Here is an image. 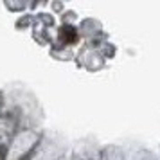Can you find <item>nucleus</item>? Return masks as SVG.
<instances>
[{"label":"nucleus","instance_id":"obj_1","mask_svg":"<svg viewBox=\"0 0 160 160\" xmlns=\"http://www.w3.org/2000/svg\"><path fill=\"white\" fill-rule=\"evenodd\" d=\"M61 38H63L65 43H74L76 38H78V34H76V31H74L72 27L65 25V27H61Z\"/></svg>","mask_w":160,"mask_h":160},{"label":"nucleus","instance_id":"obj_2","mask_svg":"<svg viewBox=\"0 0 160 160\" xmlns=\"http://www.w3.org/2000/svg\"><path fill=\"white\" fill-rule=\"evenodd\" d=\"M4 158H6V148L0 144V160H4Z\"/></svg>","mask_w":160,"mask_h":160}]
</instances>
